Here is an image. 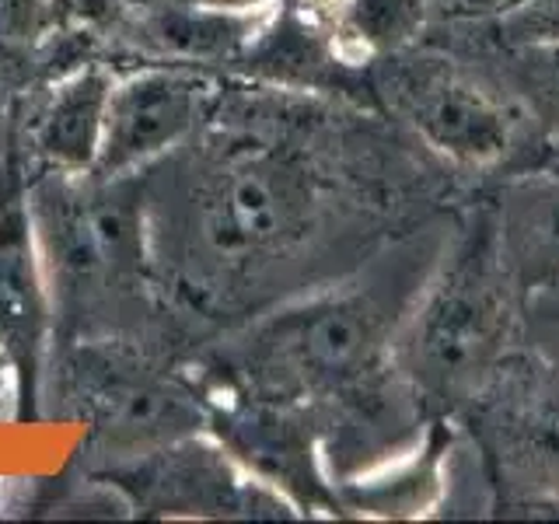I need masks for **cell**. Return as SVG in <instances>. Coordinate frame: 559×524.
<instances>
[{
	"label": "cell",
	"instance_id": "6da1fadb",
	"mask_svg": "<svg viewBox=\"0 0 559 524\" xmlns=\"http://www.w3.org/2000/svg\"><path fill=\"white\" fill-rule=\"evenodd\" d=\"M419 259L424 249L395 252L364 284L322 294L273 319L252 343L255 378L297 395L336 398L360 389L384 354H395L399 329L441 255Z\"/></svg>",
	"mask_w": 559,
	"mask_h": 524
},
{
	"label": "cell",
	"instance_id": "7a4b0ae2",
	"mask_svg": "<svg viewBox=\"0 0 559 524\" xmlns=\"http://www.w3.org/2000/svg\"><path fill=\"white\" fill-rule=\"evenodd\" d=\"M514 284L503 273L493 227L437 259L395 336V357L416 395L462 402L476 395L518 340Z\"/></svg>",
	"mask_w": 559,
	"mask_h": 524
},
{
	"label": "cell",
	"instance_id": "3957f363",
	"mask_svg": "<svg viewBox=\"0 0 559 524\" xmlns=\"http://www.w3.org/2000/svg\"><path fill=\"white\" fill-rule=\"evenodd\" d=\"M311 192L301 171L270 154L235 157L214 171L197 206V231L217 262H241L276 252L301 231Z\"/></svg>",
	"mask_w": 559,
	"mask_h": 524
},
{
	"label": "cell",
	"instance_id": "277c9868",
	"mask_svg": "<svg viewBox=\"0 0 559 524\" xmlns=\"http://www.w3.org/2000/svg\"><path fill=\"white\" fill-rule=\"evenodd\" d=\"M389 87L419 140L448 162L493 165L514 144L518 119L511 105L451 60H402Z\"/></svg>",
	"mask_w": 559,
	"mask_h": 524
},
{
	"label": "cell",
	"instance_id": "5b68a950",
	"mask_svg": "<svg viewBox=\"0 0 559 524\" xmlns=\"http://www.w3.org/2000/svg\"><path fill=\"white\" fill-rule=\"evenodd\" d=\"M203 112V84L175 67H147L112 84L95 171L127 179L186 140Z\"/></svg>",
	"mask_w": 559,
	"mask_h": 524
},
{
	"label": "cell",
	"instance_id": "8992f818",
	"mask_svg": "<svg viewBox=\"0 0 559 524\" xmlns=\"http://www.w3.org/2000/svg\"><path fill=\"white\" fill-rule=\"evenodd\" d=\"M493 241L518 294L559 279V165L521 175L500 192Z\"/></svg>",
	"mask_w": 559,
	"mask_h": 524
},
{
	"label": "cell",
	"instance_id": "52a82bcc",
	"mask_svg": "<svg viewBox=\"0 0 559 524\" xmlns=\"http://www.w3.org/2000/svg\"><path fill=\"white\" fill-rule=\"evenodd\" d=\"M448 451L451 433H444L441 424H433L413 444L349 476L336 503L364 517H424L441 503Z\"/></svg>",
	"mask_w": 559,
	"mask_h": 524
},
{
	"label": "cell",
	"instance_id": "ba28073f",
	"mask_svg": "<svg viewBox=\"0 0 559 524\" xmlns=\"http://www.w3.org/2000/svg\"><path fill=\"white\" fill-rule=\"evenodd\" d=\"M112 84L116 81L102 67H78L49 87L32 130L35 151L46 157L49 168L60 175L95 171Z\"/></svg>",
	"mask_w": 559,
	"mask_h": 524
},
{
	"label": "cell",
	"instance_id": "9c48e42d",
	"mask_svg": "<svg viewBox=\"0 0 559 524\" xmlns=\"http://www.w3.org/2000/svg\"><path fill=\"white\" fill-rule=\"evenodd\" d=\"M140 17L133 22L136 43L157 52L165 60H182V63H217V60H235L245 49L259 43L262 28L276 14H224V11H206L186 0H147L136 4Z\"/></svg>",
	"mask_w": 559,
	"mask_h": 524
},
{
	"label": "cell",
	"instance_id": "30bf717a",
	"mask_svg": "<svg viewBox=\"0 0 559 524\" xmlns=\"http://www.w3.org/2000/svg\"><path fill=\"white\" fill-rule=\"evenodd\" d=\"M427 14V0H346L329 35L343 60L395 57L424 32Z\"/></svg>",
	"mask_w": 559,
	"mask_h": 524
},
{
	"label": "cell",
	"instance_id": "8fae6325",
	"mask_svg": "<svg viewBox=\"0 0 559 524\" xmlns=\"http://www.w3.org/2000/svg\"><path fill=\"white\" fill-rule=\"evenodd\" d=\"M507 102L559 140V39H514L497 63Z\"/></svg>",
	"mask_w": 559,
	"mask_h": 524
},
{
	"label": "cell",
	"instance_id": "7c38bea8",
	"mask_svg": "<svg viewBox=\"0 0 559 524\" xmlns=\"http://www.w3.org/2000/svg\"><path fill=\"white\" fill-rule=\"evenodd\" d=\"M542 367V364H538ZM546 381L535 384L528 402L514 416L521 451H532L538 465L559 472V374L546 367Z\"/></svg>",
	"mask_w": 559,
	"mask_h": 524
},
{
	"label": "cell",
	"instance_id": "4fadbf2b",
	"mask_svg": "<svg viewBox=\"0 0 559 524\" xmlns=\"http://www.w3.org/2000/svg\"><path fill=\"white\" fill-rule=\"evenodd\" d=\"M518 343L559 374V279L518 294Z\"/></svg>",
	"mask_w": 559,
	"mask_h": 524
},
{
	"label": "cell",
	"instance_id": "5bb4252c",
	"mask_svg": "<svg viewBox=\"0 0 559 524\" xmlns=\"http://www.w3.org/2000/svg\"><path fill=\"white\" fill-rule=\"evenodd\" d=\"M57 25L49 0H0V43L25 49Z\"/></svg>",
	"mask_w": 559,
	"mask_h": 524
},
{
	"label": "cell",
	"instance_id": "9a60e30c",
	"mask_svg": "<svg viewBox=\"0 0 559 524\" xmlns=\"http://www.w3.org/2000/svg\"><path fill=\"white\" fill-rule=\"evenodd\" d=\"M430 11H444L451 17H500L507 22L521 8H528L532 0H427Z\"/></svg>",
	"mask_w": 559,
	"mask_h": 524
},
{
	"label": "cell",
	"instance_id": "2e32d148",
	"mask_svg": "<svg viewBox=\"0 0 559 524\" xmlns=\"http://www.w3.org/2000/svg\"><path fill=\"white\" fill-rule=\"evenodd\" d=\"M49 4L57 22H98L119 8V0H49Z\"/></svg>",
	"mask_w": 559,
	"mask_h": 524
},
{
	"label": "cell",
	"instance_id": "e0dca14e",
	"mask_svg": "<svg viewBox=\"0 0 559 524\" xmlns=\"http://www.w3.org/2000/svg\"><path fill=\"white\" fill-rule=\"evenodd\" d=\"M186 4H197L206 11H224V14H245V17H259V14H273L284 8V0H186Z\"/></svg>",
	"mask_w": 559,
	"mask_h": 524
},
{
	"label": "cell",
	"instance_id": "ac0fdd59",
	"mask_svg": "<svg viewBox=\"0 0 559 524\" xmlns=\"http://www.w3.org/2000/svg\"><path fill=\"white\" fill-rule=\"evenodd\" d=\"M297 8H301L311 22H322L325 28H332V22L343 14L346 0H297Z\"/></svg>",
	"mask_w": 559,
	"mask_h": 524
},
{
	"label": "cell",
	"instance_id": "d6986e66",
	"mask_svg": "<svg viewBox=\"0 0 559 524\" xmlns=\"http://www.w3.org/2000/svg\"><path fill=\"white\" fill-rule=\"evenodd\" d=\"M133 4H147V0H133Z\"/></svg>",
	"mask_w": 559,
	"mask_h": 524
}]
</instances>
